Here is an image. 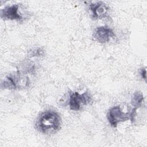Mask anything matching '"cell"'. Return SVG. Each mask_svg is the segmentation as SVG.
<instances>
[{
    "label": "cell",
    "instance_id": "obj_1",
    "mask_svg": "<svg viewBox=\"0 0 147 147\" xmlns=\"http://www.w3.org/2000/svg\"><path fill=\"white\" fill-rule=\"evenodd\" d=\"M61 118L55 111L48 110L41 113L37 117L35 126L37 130L44 134H52L59 130Z\"/></svg>",
    "mask_w": 147,
    "mask_h": 147
},
{
    "label": "cell",
    "instance_id": "obj_2",
    "mask_svg": "<svg viewBox=\"0 0 147 147\" xmlns=\"http://www.w3.org/2000/svg\"><path fill=\"white\" fill-rule=\"evenodd\" d=\"M91 101L92 96L88 91H86L82 94L72 91L69 94L68 105L71 110L78 111L82 106L90 104Z\"/></svg>",
    "mask_w": 147,
    "mask_h": 147
},
{
    "label": "cell",
    "instance_id": "obj_3",
    "mask_svg": "<svg viewBox=\"0 0 147 147\" xmlns=\"http://www.w3.org/2000/svg\"><path fill=\"white\" fill-rule=\"evenodd\" d=\"M107 119L111 126L116 127L119 123L131 120L130 112H124L119 105L114 106L109 109L107 114Z\"/></svg>",
    "mask_w": 147,
    "mask_h": 147
},
{
    "label": "cell",
    "instance_id": "obj_4",
    "mask_svg": "<svg viewBox=\"0 0 147 147\" xmlns=\"http://www.w3.org/2000/svg\"><path fill=\"white\" fill-rule=\"evenodd\" d=\"M28 79L20 74H14L7 76L1 83L2 87L8 89H18L28 86Z\"/></svg>",
    "mask_w": 147,
    "mask_h": 147
},
{
    "label": "cell",
    "instance_id": "obj_5",
    "mask_svg": "<svg viewBox=\"0 0 147 147\" xmlns=\"http://www.w3.org/2000/svg\"><path fill=\"white\" fill-rule=\"evenodd\" d=\"M1 18L5 20H16L20 21L24 20V14L18 4L5 6L1 10Z\"/></svg>",
    "mask_w": 147,
    "mask_h": 147
},
{
    "label": "cell",
    "instance_id": "obj_6",
    "mask_svg": "<svg viewBox=\"0 0 147 147\" xmlns=\"http://www.w3.org/2000/svg\"><path fill=\"white\" fill-rule=\"evenodd\" d=\"M92 36L96 41L105 44L114 38L115 37V34L111 28L105 25L95 28Z\"/></svg>",
    "mask_w": 147,
    "mask_h": 147
},
{
    "label": "cell",
    "instance_id": "obj_7",
    "mask_svg": "<svg viewBox=\"0 0 147 147\" xmlns=\"http://www.w3.org/2000/svg\"><path fill=\"white\" fill-rule=\"evenodd\" d=\"M89 10L93 19L99 20L108 16L109 8L104 2L97 1L90 4Z\"/></svg>",
    "mask_w": 147,
    "mask_h": 147
},
{
    "label": "cell",
    "instance_id": "obj_8",
    "mask_svg": "<svg viewBox=\"0 0 147 147\" xmlns=\"http://www.w3.org/2000/svg\"><path fill=\"white\" fill-rule=\"evenodd\" d=\"M144 102V96L143 94L140 92H135L131 100V103L134 106V108L138 109L142 106Z\"/></svg>",
    "mask_w": 147,
    "mask_h": 147
},
{
    "label": "cell",
    "instance_id": "obj_9",
    "mask_svg": "<svg viewBox=\"0 0 147 147\" xmlns=\"http://www.w3.org/2000/svg\"><path fill=\"white\" fill-rule=\"evenodd\" d=\"M42 55V51L40 49H36L35 50H33L32 51H30L29 53V55L30 57L41 56Z\"/></svg>",
    "mask_w": 147,
    "mask_h": 147
},
{
    "label": "cell",
    "instance_id": "obj_10",
    "mask_svg": "<svg viewBox=\"0 0 147 147\" xmlns=\"http://www.w3.org/2000/svg\"><path fill=\"white\" fill-rule=\"evenodd\" d=\"M140 74H141V78H143L145 80H146V69H145V68L142 69L141 70Z\"/></svg>",
    "mask_w": 147,
    "mask_h": 147
}]
</instances>
